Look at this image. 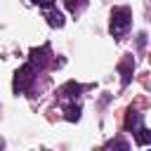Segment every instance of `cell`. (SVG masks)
<instances>
[{"label":"cell","mask_w":151,"mask_h":151,"mask_svg":"<svg viewBox=\"0 0 151 151\" xmlns=\"http://www.w3.org/2000/svg\"><path fill=\"white\" fill-rule=\"evenodd\" d=\"M130 21H132V12L127 7H116L111 12V33L113 35H123L130 28Z\"/></svg>","instance_id":"cell-1"},{"label":"cell","mask_w":151,"mask_h":151,"mask_svg":"<svg viewBox=\"0 0 151 151\" xmlns=\"http://www.w3.org/2000/svg\"><path fill=\"white\" fill-rule=\"evenodd\" d=\"M80 5V0H66V7L71 9V12H76V7Z\"/></svg>","instance_id":"cell-9"},{"label":"cell","mask_w":151,"mask_h":151,"mask_svg":"<svg viewBox=\"0 0 151 151\" xmlns=\"http://www.w3.org/2000/svg\"><path fill=\"white\" fill-rule=\"evenodd\" d=\"M139 123H142L139 113H137V111H127V120H125L127 130H132V127H139Z\"/></svg>","instance_id":"cell-5"},{"label":"cell","mask_w":151,"mask_h":151,"mask_svg":"<svg viewBox=\"0 0 151 151\" xmlns=\"http://www.w3.org/2000/svg\"><path fill=\"white\" fill-rule=\"evenodd\" d=\"M33 73H35V66H33V64L21 66V68L14 73V90H17V92L28 90V87H31V83H33Z\"/></svg>","instance_id":"cell-2"},{"label":"cell","mask_w":151,"mask_h":151,"mask_svg":"<svg viewBox=\"0 0 151 151\" xmlns=\"http://www.w3.org/2000/svg\"><path fill=\"white\" fill-rule=\"evenodd\" d=\"M31 64H38V68L45 66V50H31Z\"/></svg>","instance_id":"cell-4"},{"label":"cell","mask_w":151,"mask_h":151,"mask_svg":"<svg viewBox=\"0 0 151 151\" xmlns=\"http://www.w3.org/2000/svg\"><path fill=\"white\" fill-rule=\"evenodd\" d=\"M78 118H80V106H78V104H76V106H66V120L73 123V120H78Z\"/></svg>","instance_id":"cell-6"},{"label":"cell","mask_w":151,"mask_h":151,"mask_svg":"<svg viewBox=\"0 0 151 151\" xmlns=\"http://www.w3.org/2000/svg\"><path fill=\"white\" fill-rule=\"evenodd\" d=\"M127 80H130V68L123 66V83H127Z\"/></svg>","instance_id":"cell-10"},{"label":"cell","mask_w":151,"mask_h":151,"mask_svg":"<svg viewBox=\"0 0 151 151\" xmlns=\"http://www.w3.org/2000/svg\"><path fill=\"white\" fill-rule=\"evenodd\" d=\"M134 139H137V144H139V146H146V144H151V130H146V127H137V132H134Z\"/></svg>","instance_id":"cell-3"},{"label":"cell","mask_w":151,"mask_h":151,"mask_svg":"<svg viewBox=\"0 0 151 151\" xmlns=\"http://www.w3.org/2000/svg\"><path fill=\"white\" fill-rule=\"evenodd\" d=\"M38 7H42V9H50L52 5H54V0H33Z\"/></svg>","instance_id":"cell-8"},{"label":"cell","mask_w":151,"mask_h":151,"mask_svg":"<svg viewBox=\"0 0 151 151\" xmlns=\"http://www.w3.org/2000/svg\"><path fill=\"white\" fill-rule=\"evenodd\" d=\"M47 19H50V24H52V26H57V28H59V26H64V17H61L59 12H52Z\"/></svg>","instance_id":"cell-7"}]
</instances>
